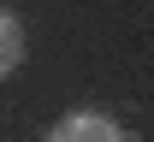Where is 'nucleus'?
<instances>
[{
  "mask_svg": "<svg viewBox=\"0 0 154 142\" xmlns=\"http://www.w3.org/2000/svg\"><path fill=\"white\" fill-rule=\"evenodd\" d=\"M48 142H125V130H119L107 113H65Z\"/></svg>",
  "mask_w": 154,
  "mask_h": 142,
  "instance_id": "f257e3e1",
  "label": "nucleus"
},
{
  "mask_svg": "<svg viewBox=\"0 0 154 142\" xmlns=\"http://www.w3.org/2000/svg\"><path fill=\"white\" fill-rule=\"evenodd\" d=\"M18 65H24V24H18V12L0 6V77H12Z\"/></svg>",
  "mask_w": 154,
  "mask_h": 142,
  "instance_id": "f03ea898",
  "label": "nucleus"
}]
</instances>
